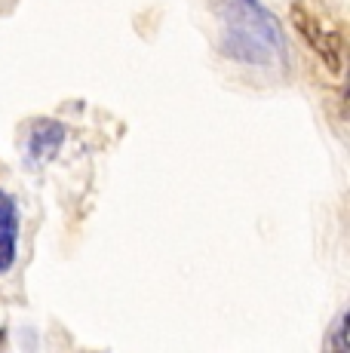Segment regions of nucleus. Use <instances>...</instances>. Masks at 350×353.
<instances>
[{
	"mask_svg": "<svg viewBox=\"0 0 350 353\" xmlns=\"http://www.w3.org/2000/svg\"><path fill=\"white\" fill-rule=\"evenodd\" d=\"M19 255V206L16 196L0 191V274H10Z\"/></svg>",
	"mask_w": 350,
	"mask_h": 353,
	"instance_id": "obj_4",
	"label": "nucleus"
},
{
	"mask_svg": "<svg viewBox=\"0 0 350 353\" xmlns=\"http://www.w3.org/2000/svg\"><path fill=\"white\" fill-rule=\"evenodd\" d=\"M292 25L305 37V43L322 59V65L332 74H341V68H344V34L322 22L305 0L292 3Z\"/></svg>",
	"mask_w": 350,
	"mask_h": 353,
	"instance_id": "obj_2",
	"label": "nucleus"
},
{
	"mask_svg": "<svg viewBox=\"0 0 350 353\" xmlns=\"http://www.w3.org/2000/svg\"><path fill=\"white\" fill-rule=\"evenodd\" d=\"M65 145V126L56 120H31L28 132H25V160L28 163H46L52 160Z\"/></svg>",
	"mask_w": 350,
	"mask_h": 353,
	"instance_id": "obj_3",
	"label": "nucleus"
},
{
	"mask_svg": "<svg viewBox=\"0 0 350 353\" xmlns=\"http://www.w3.org/2000/svg\"><path fill=\"white\" fill-rule=\"evenodd\" d=\"M221 52L240 65L277 68L289 59L286 37L261 0H218Z\"/></svg>",
	"mask_w": 350,
	"mask_h": 353,
	"instance_id": "obj_1",
	"label": "nucleus"
},
{
	"mask_svg": "<svg viewBox=\"0 0 350 353\" xmlns=\"http://www.w3.org/2000/svg\"><path fill=\"white\" fill-rule=\"evenodd\" d=\"M3 338H6V335H3V329H0V344H3Z\"/></svg>",
	"mask_w": 350,
	"mask_h": 353,
	"instance_id": "obj_6",
	"label": "nucleus"
},
{
	"mask_svg": "<svg viewBox=\"0 0 350 353\" xmlns=\"http://www.w3.org/2000/svg\"><path fill=\"white\" fill-rule=\"evenodd\" d=\"M344 332H347V314L338 316V323H335V350H347V341H344Z\"/></svg>",
	"mask_w": 350,
	"mask_h": 353,
	"instance_id": "obj_5",
	"label": "nucleus"
}]
</instances>
